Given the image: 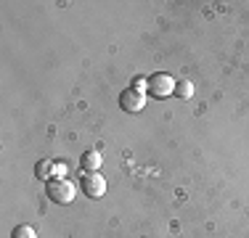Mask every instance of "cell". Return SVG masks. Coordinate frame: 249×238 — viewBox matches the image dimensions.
Listing matches in <instances>:
<instances>
[{
  "label": "cell",
  "mask_w": 249,
  "mask_h": 238,
  "mask_svg": "<svg viewBox=\"0 0 249 238\" xmlns=\"http://www.w3.org/2000/svg\"><path fill=\"white\" fill-rule=\"evenodd\" d=\"M64 175H67V164H53V177L51 180H64Z\"/></svg>",
  "instance_id": "9"
},
{
  "label": "cell",
  "mask_w": 249,
  "mask_h": 238,
  "mask_svg": "<svg viewBox=\"0 0 249 238\" xmlns=\"http://www.w3.org/2000/svg\"><path fill=\"white\" fill-rule=\"evenodd\" d=\"M120 106H122V111H130V114H135V111H143V106H146V93L135 90V87H127V90H122V95H120Z\"/></svg>",
  "instance_id": "4"
},
{
  "label": "cell",
  "mask_w": 249,
  "mask_h": 238,
  "mask_svg": "<svg viewBox=\"0 0 249 238\" xmlns=\"http://www.w3.org/2000/svg\"><path fill=\"white\" fill-rule=\"evenodd\" d=\"M175 95H180V98H191V95H194V85H191V82H186V80L178 82V85H175Z\"/></svg>",
  "instance_id": "8"
},
{
  "label": "cell",
  "mask_w": 249,
  "mask_h": 238,
  "mask_svg": "<svg viewBox=\"0 0 249 238\" xmlns=\"http://www.w3.org/2000/svg\"><path fill=\"white\" fill-rule=\"evenodd\" d=\"M80 188H82V193L90 196V199H101V196L106 193V180L98 172H85V175L80 177Z\"/></svg>",
  "instance_id": "3"
},
{
  "label": "cell",
  "mask_w": 249,
  "mask_h": 238,
  "mask_svg": "<svg viewBox=\"0 0 249 238\" xmlns=\"http://www.w3.org/2000/svg\"><path fill=\"white\" fill-rule=\"evenodd\" d=\"M133 87H135V90H141V93H149V80H143V77H135V80H133Z\"/></svg>",
  "instance_id": "10"
},
{
  "label": "cell",
  "mask_w": 249,
  "mask_h": 238,
  "mask_svg": "<svg viewBox=\"0 0 249 238\" xmlns=\"http://www.w3.org/2000/svg\"><path fill=\"white\" fill-rule=\"evenodd\" d=\"M101 162H104V156H101L98 151H85L82 153V167H85V172H98Z\"/></svg>",
  "instance_id": "5"
},
{
  "label": "cell",
  "mask_w": 249,
  "mask_h": 238,
  "mask_svg": "<svg viewBox=\"0 0 249 238\" xmlns=\"http://www.w3.org/2000/svg\"><path fill=\"white\" fill-rule=\"evenodd\" d=\"M149 93L154 98H167V95H175V80L164 71H157L154 77H149Z\"/></svg>",
  "instance_id": "2"
},
{
  "label": "cell",
  "mask_w": 249,
  "mask_h": 238,
  "mask_svg": "<svg viewBox=\"0 0 249 238\" xmlns=\"http://www.w3.org/2000/svg\"><path fill=\"white\" fill-rule=\"evenodd\" d=\"M53 164H56V162H51V159L37 162V167H35V175H37L40 180H51V177H53Z\"/></svg>",
  "instance_id": "6"
},
{
  "label": "cell",
  "mask_w": 249,
  "mask_h": 238,
  "mask_svg": "<svg viewBox=\"0 0 249 238\" xmlns=\"http://www.w3.org/2000/svg\"><path fill=\"white\" fill-rule=\"evenodd\" d=\"M45 193H48V199L53 201V204H72L77 188L67 180V177H64V180H48Z\"/></svg>",
  "instance_id": "1"
},
{
  "label": "cell",
  "mask_w": 249,
  "mask_h": 238,
  "mask_svg": "<svg viewBox=\"0 0 249 238\" xmlns=\"http://www.w3.org/2000/svg\"><path fill=\"white\" fill-rule=\"evenodd\" d=\"M11 238H37V233H35L32 225H16L14 233H11Z\"/></svg>",
  "instance_id": "7"
}]
</instances>
